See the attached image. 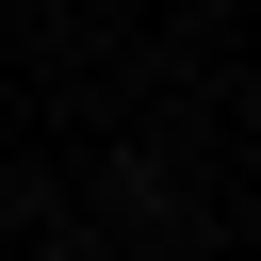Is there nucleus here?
Here are the masks:
<instances>
[{
	"instance_id": "obj_1",
	"label": "nucleus",
	"mask_w": 261,
	"mask_h": 261,
	"mask_svg": "<svg viewBox=\"0 0 261 261\" xmlns=\"http://www.w3.org/2000/svg\"><path fill=\"white\" fill-rule=\"evenodd\" d=\"M33 261H98V245H33Z\"/></svg>"
}]
</instances>
